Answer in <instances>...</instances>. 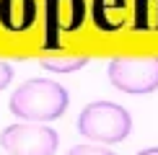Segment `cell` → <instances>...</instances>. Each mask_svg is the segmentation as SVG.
Wrapping results in <instances>:
<instances>
[{
	"mask_svg": "<svg viewBox=\"0 0 158 155\" xmlns=\"http://www.w3.org/2000/svg\"><path fill=\"white\" fill-rule=\"evenodd\" d=\"M78 132L98 145H117L132 132V116L124 106L111 101H94L78 116Z\"/></svg>",
	"mask_w": 158,
	"mask_h": 155,
	"instance_id": "2",
	"label": "cell"
},
{
	"mask_svg": "<svg viewBox=\"0 0 158 155\" xmlns=\"http://www.w3.org/2000/svg\"><path fill=\"white\" fill-rule=\"evenodd\" d=\"M137 155H158V147H145V150H140Z\"/></svg>",
	"mask_w": 158,
	"mask_h": 155,
	"instance_id": "11",
	"label": "cell"
},
{
	"mask_svg": "<svg viewBox=\"0 0 158 155\" xmlns=\"http://www.w3.org/2000/svg\"><path fill=\"white\" fill-rule=\"evenodd\" d=\"M39 65L49 73H75L88 65V57H44L39 60Z\"/></svg>",
	"mask_w": 158,
	"mask_h": 155,
	"instance_id": "8",
	"label": "cell"
},
{
	"mask_svg": "<svg viewBox=\"0 0 158 155\" xmlns=\"http://www.w3.org/2000/svg\"><path fill=\"white\" fill-rule=\"evenodd\" d=\"M70 106V96L60 83L47 80V78H31L23 85H18L13 90L8 109L13 116L23 121H36V124H44V121H55L68 111Z\"/></svg>",
	"mask_w": 158,
	"mask_h": 155,
	"instance_id": "1",
	"label": "cell"
},
{
	"mask_svg": "<svg viewBox=\"0 0 158 155\" xmlns=\"http://www.w3.org/2000/svg\"><path fill=\"white\" fill-rule=\"evenodd\" d=\"M13 80V67L5 60H0V90H5Z\"/></svg>",
	"mask_w": 158,
	"mask_h": 155,
	"instance_id": "10",
	"label": "cell"
},
{
	"mask_svg": "<svg viewBox=\"0 0 158 155\" xmlns=\"http://www.w3.org/2000/svg\"><path fill=\"white\" fill-rule=\"evenodd\" d=\"M91 18L101 31H117L127 21V0H94Z\"/></svg>",
	"mask_w": 158,
	"mask_h": 155,
	"instance_id": "7",
	"label": "cell"
},
{
	"mask_svg": "<svg viewBox=\"0 0 158 155\" xmlns=\"http://www.w3.org/2000/svg\"><path fill=\"white\" fill-rule=\"evenodd\" d=\"M60 137L47 124H10L0 132V147L8 155H55Z\"/></svg>",
	"mask_w": 158,
	"mask_h": 155,
	"instance_id": "4",
	"label": "cell"
},
{
	"mask_svg": "<svg viewBox=\"0 0 158 155\" xmlns=\"http://www.w3.org/2000/svg\"><path fill=\"white\" fill-rule=\"evenodd\" d=\"M36 21V0H0V26L5 31H29Z\"/></svg>",
	"mask_w": 158,
	"mask_h": 155,
	"instance_id": "6",
	"label": "cell"
},
{
	"mask_svg": "<svg viewBox=\"0 0 158 155\" xmlns=\"http://www.w3.org/2000/svg\"><path fill=\"white\" fill-rule=\"evenodd\" d=\"M85 0H44V47H57L62 34L78 31L85 21Z\"/></svg>",
	"mask_w": 158,
	"mask_h": 155,
	"instance_id": "5",
	"label": "cell"
},
{
	"mask_svg": "<svg viewBox=\"0 0 158 155\" xmlns=\"http://www.w3.org/2000/svg\"><path fill=\"white\" fill-rule=\"evenodd\" d=\"M106 78L122 93H153L158 88V57H117L106 65Z\"/></svg>",
	"mask_w": 158,
	"mask_h": 155,
	"instance_id": "3",
	"label": "cell"
},
{
	"mask_svg": "<svg viewBox=\"0 0 158 155\" xmlns=\"http://www.w3.org/2000/svg\"><path fill=\"white\" fill-rule=\"evenodd\" d=\"M68 155H114V153L104 145H75L68 150Z\"/></svg>",
	"mask_w": 158,
	"mask_h": 155,
	"instance_id": "9",
	"label": "cell"
}]
</instances>
